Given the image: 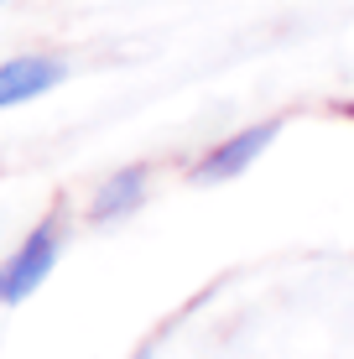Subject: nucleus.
I'll list each match as a JSON object with an SVG mask.
<instances>
[{
	"label": "nucleus",
	"mask_w": 354,
	"mask_h": 359,
	"mask_svg": "<svg viewBox=\"0 0 354 359\" xmlns=\"http://www.w3.org/2000/svg\"><path fill=\"white\" fill-rule=\"evenodd\" d=\"M63 79H68L63 57H47V53H21V57H11V63H0V109L27 104V99L57 89Z\"/></svg>",
	"instance_id": "3"
},
{
	"label": "nucleus",
	"mask_w": 354,
	"mask_h": 359,
	"mask_svg": "<svg viewBox=\"0 0 354 359\" xmlns=\"http://www.w3.org/2000/svg\"><path fill=\"white\" fill-rule=\"evenodd\" d=\"M276 135H282V120H261V126H250V130L229 135V141H219L214 151H203L198 162H193V182H198V188H214V182L240 177V172H245L255 156L276 141Z\"/></svg>",
	"instance_id": "2"
},
{
	"label": "nucleus",
	"mask_w": 354,
	"mask_h": 359,
	"mask_svg": "<svg viewBox=\"0 0 354 359\" xmlns=\"http://www.w3.org/2000/svg\"><path fill=\"white\" fill-rule=\"evenodd\" d=\"M0 6H6V0H0Z\"/></svg>",
	"instance_id": "6"
},
{
	"label": "nucleus",
	"mask_w": 354,
	"mask_h": 359,
	"mask_svg": "<svg viewBox=\"0 0 354 359\" xmlns=\"http://www.w3.org/2000/svg\"><path fill=\"white\" fill-rule=\"evenodd\" d=\"M130 359H156V339H146V344H141V349L130 354Z\"/></svg>",
	"instance_id": "5"
},
{
	"label": "nucleus",
	"mask_w": 354,
	"mask_h": 359,
	"mask_svg": "<svg viewBox=\"0 0 354 359\" xmlns=\"http://www.w3.org/2000/svg\"><path fill=\"white\" fill-rule=\"evenodd\" d=\"M57 255H63V208L42 214V224L11 250V261H0V302H6V307L27 302V297L53 276Z\"/></svg>",
	"instance_id": "1"
},
{
	"label": "nucleus",
	"mask_w": 354,
	"mask_h": 359,
	"mask_svg": "<svg viewBox=\"0 0 354 359\" xmlns=\"http://www.w3.org/2000/svg\"><path fill=\"white\" fill-rule=\"evenodd\" d=\"M146 177H151L146 167H125V172H115V177H109L104 188L94 193L89 219H94V224H115V219L136 214V208H141V198H146Z\"/></svg>",
	"instance_id": "4"
}]
</instances>
